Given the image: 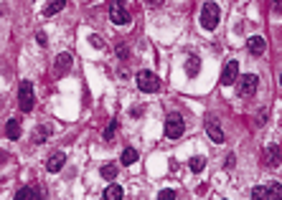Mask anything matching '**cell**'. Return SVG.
Returning a JSON list of instances; mask_svg holds the SVG:
<instances>
[{"mask_svg": "<svg viewBox=\"0 0 282 200\" xmlns=\"http://www.w3.org/2000/svg\"><path fill=\"white\" fill-rule=\"evenodd\" d=\"M33 104H36L33 84L31 81H20V86H18V107H20V112H31Z\"/></svg>", "mask_w": 282, "mask_h": 200, "instance_id": "cell-2", "label": "cell"}, {"mask_svg": "<svg viewBox=\"0 0 282 200\" xmlns=\"http://www.w3.org/2000/svg\"><path fill=\"white\" fill-rule=\"evenodd\" d=\"M252 198H282V185L269 183V185H262V187H254Z\"/></svg>", "mask_w": 282, "mask_h": 200, "instance_id": "cell-7", "label": "cell"}, {"mask_svg": "<svg viewBox=\"0 0 282 200\" xmlns=\"http://www.w3.org/2000/svg\"><path fill=\"white\" fill-rule=\"evenodd\" d=\"M115 129H117V122H109L107 129H105V139H112V137H115Z\"/></svg>", "mask_w": 282, "mask_h": 200, "instance_id": "cell-23", "label": "cell"}, {"mask_svg": "<svg viewBox=\"0 0 282 200\" xmlns=\"http://www.w3.org/2000/svg\"><path fill=\"white\" fill-rule=\"evenodd\" d=\"M275 13H282V0H275Z\"/></svg>", "mask_w": 282, "mask_h": 200, "instance_id": "cell-28", "label": "cell"}, {"mask_svg": "<svg viewBox=\"0 0 282 200\" xmlns=\"http://www.w3.org/2000/svg\"><path fill=\"white\" fill-rule=\"evenodd\" d=\"M138 162V152H135L132 147H127L125 152H122V165H135Z\"/></svg>", "mask_w": 282, "mask_h": 200, "instance_id": "cell-20", "label": "cell"}, {"mask_svg": "<svg viewBox=\"0 0 282 200\" xmlns=\"http://www.w3.org/2000/svg\"><path fill=\"white\" fill-rule=\"evenodd\" d=\"M257 86H259V79H257L254 74H247L244 79H239L236 94H239L242 99H244V96H254V94H257Z\"/></svg>", "mask_w": 282, "mask_h": 200, "instance_id": "cell-5", "label": "cell"}, {"mask_svg": "<svg viewBox=\"0 0 282 200\" xmlns=\"http://www.w3.org/2000/svg\"><path fill=\"white\" fill-rule=\"evenodd\" d=\"M117 172H120V168H117L115 162H109V165H105V168H102V177H105V180H109V183L117 177Z\"/></svg>", "mask_w": 282, "mask_h": 200, "instance_id": "cell-16", "label": "cell"}, {"mask_svg": "<svg viewBox=\"0 0 282 200\" xmlns=\"http://www.w3.org/2000/svg\"><path fill=\"white\" fill-rule=\"evenodd\" d=\"M51 135V127L49 124H43V127H36V132H33V142H43Z\"/></svg>", "mask_w": 282, "mask_h": 200, "instance_id": "cell-18", "label": "cell"}, {"mask_svg": "<svg viewBox=\"0 0 282 200\" xmlns=\"http://www.w3.org/2000/svg\"><path fill=\"white\" fill-rule=\"evenodd\" d=\"M280 84H282V74H280Z\"/></svg>", "mask_w": 282, "mask_h": 200, "instance_id": "cell-29", "label": "cell"}, {"mask_svg": "<svg viewBox=\"0 0 282 200\" xmlns=\"http://www.w3.org/2000/svg\"><path fill=\"white\" fill-rule=\"evenodd\" d=\"M109 18H112V23H117V26H127L130 23V13L125 10V5H122V0H112Z\"/></svg>", "mask_w": 282, "mask_h": 200, "instance_id": "cell-4", "label": "cell"}, {"mask_svg": "<svg viewBox=\"0 0 282 200\" xmlns=\"http://www.w3.org/2000/svg\"><path fill=\"white\" fill-rule=\"evenodd\" d=\"M247 43H249V53H252V56H262V53H264V46H267V43H264L262 36H252Z\"/></svg>", "mask_w": 282, "mask_h": 200, "instance_id": "cell-13", "label": "cell"}, {"mask_svg": "<svg viewBox=\"0 0 282 200\" xmlns=\"http://www.w3.org/2000/svg\"><path fill=\"white\" fill-rule=\"evenodd\" d=\"M145 5H148V8H160L163 0H145Z\"/></svg>", "mask_w": 282, "mask_h": 200, "instance_id": "cell-26", "label": "cell"}, {"mask_svg": "<svg viewBox=\"0 0 282 200\" xmlns=\"http://www.w3.org/2000/svg\"><path fill=\"white\" fill-rule=\"evenodd\" d=\"M158 198H160V200L163 198H176V193L173 190H160V195H158Z\"/></svg>", "mask_w": 282, "mask_h": 200, "instance_id": "cell-27", "label": "cell"}, {"mask_svg": "<svg viewBox=\"0 0 282 200\" xmlns=\"http://www.w3.org/2000/svg\"><path fill=\"white\" fill-rule=\"evenodd\" d=\"M183 129H186V124H183V117H180V114H171L165 119V135L171 139L180 137V135H183Z\"/></svg>", "mask_w": 282, "mask_h": 200, "instance_id": "cell-6", "label": "cell"}, {"mask_svg": "<svg viewBox=\"0 0 282 200\" xmlns=\"http://www.w3.org/2000/svg\"><path fill=\"white\" fill-rule=\"evenodd\" d=\"M206 132H209V137L216 142V144H221L224 142V129L219 127V122H216V117H209L206 119Z\"/></svg>", "mask_w": 282, "mask_h": 200, "instance_id": "cell-10", "label": "cell"}, {"mask_svg": "<svg viewBox=\"0 0 282 200\" xmlns=\"http://www.w3.org/2000/svg\"><path fill=\"white\" fill-rule=\"evenodd\" d=\"M198 69H201L198 56H191V59L186 61V71H188V76H196V74H198Z\"/></svg>", "mask_w": 282, "mask_h": 200, "instance_id": "cell-17", "label": "cell"}, {"mask_svg": "<svg viewBox=\"0 0 282 200\" xmlns=\"http://www.w3.org/2000/svg\"><path fill=\"white\" fill-rule=\"evenodd\" d=\"M236 76H239V63H236V61H227V66H224V74H221V84L224 86L236 84Z\"/></svg>", "mask_w": 282, "mask_h": 200, "instance_id": "cell-8", "label": "cell"}, {"mask_svg": "<svg viewBox=\"0 0 282 200\" xmlns=\"http://www.w3.org/2000/svg\"><path fill=\"white\" fill-rule=\"evenodd\" d=\"M5 135H8L10 139H18V137H20V122H18V119H8Z\"/></svg>", "mask_w": 282, "mask_h": 200, "instance_id": "cell-15", "label": "cell"}, {"mask_svg": "<svg viewBox=\"0 0 282 200\" xmlns=\"http://www.w3.org/2000/svg\"><path fill=\"white\" fill-rule=\"evenodd\" d=\"M135 79H138V89H140V92L155 94L158 89H160V79H158L153 71H140L138 76H135Z\"/></svg>", "mask_w": 282, "mask_h": 200, "instance_id": "cell-3", "label": "cell"}, {"mask_svg": "<svg viewBox=\"0 0 282 200\" xmlns=\"http://www.w3.org/2000/svg\"><path fill=\"white\" fill-rule=\"evenodd\" d=\"M188 168H191V172H201L206 168V160L204 157H191L188 160Z\"/></svg>", "mask_w": 282, "mask_h": 200, "instance_id": "cell-19", "label": "cell"}, {"mask_svg": "<svg viewBox=\"0 0 282 200\" xmlns=\"http://www.w3.org/2000/svg\"><path fill=\"white\" fill-rule=\"evenodd\" d=\"M36 43H38V46H41V48H43V46H46V43H49V38H46V33H41V31H38V33H36Z\"/></svg>", "mask_w": 282, "mask_h": 200, "instance_id": "cell-24", "label": "cell"}, {"mask_svg": "<svg viewBox=\"0 0 282 200\" xmlns=\"http://www.w3.org/2000/svg\"><path fill=\"white\" fill-rule=\"evenodd\" d=\"M221 20V10L216 3H204V8H201V26H204L206 31H213L219 26Z\"/></svg>", "mask_w": 282, "mask_h": 200, "instance_id": "cell-1", "label": "cell"}, {"mask_svg": "<svg viewBox=\"0 0 282 200\" xmlns=\"http://www.w3.org/2000/svg\"><path fill=\"white\" fill-rule=\"evenodd\" d=\"M89 41H92V46H94V48H102V46H105V41L99 38V36H92V38H89Z\"/></svg>", "mask_w": 282, "mask_h": 200, "instance_id": "cell-25", "label": "cell"}, {"mask_svg": "<svg viewBox=\"0 0 282 200\" xmlns=\"http://www.w3.org/2000/svg\"><path fill=\"white\" fill-rule=\"evenodd\" d=\"M262 160H264V165H267V168H277V165H280V160H282V152H280V147H277V144H269V147H264V152H262Z\"/></svg>", "mask_w": 282, "mask_h": 200, "instance_id": "cell-9", "label": "cell"}, {"mask_svg": "<svg viewBox=\"0 0 282 200\" xmlns=\"http://www.w3.org/2000/svg\"><path fill=\"white\" fill-rule=\"evenodd\" d=\"M16 198H41V190H33V187H20V190L16 193Z\"/></svg>", "mask_w": 282, "mask_h": 200, "instance_id": "cell-21", "label": "cell"}, {"mask_svg": "<svg viewBox=\"0 0 282 200\" xmlns=\"http://www.w3.org/2000/svg\"><path fill=\"white\" fill-rule=\"evenodd\" d=\"M66 5V0H49V3L46 5H43V15H56V13H59V10Z\"/></svg>", "mask_w": 282, "mask_h": 200, "instance_id": "cell-14", "label": "cell"}, {"mask_svg": "<svg viewBox=\"0 0 282 200\" xmlns=\"http://www.w3.org/2000/svg\"><path fill=\"white\" fill-rule=\"evenodd\" d=\"M105 198H109V200H117V198H122V187H120V185H109L107 190H105Z\"/></svg>", "mask_w": 282, "mask_h": 200, "instance_id": "cell-22", "label": "cell"}, {"mask_svg": "<svg viewBox=\"0 0 282 200\" xmlns=\"http://www.w3.org/2000/svg\"><path fill=\"white\" fill-rule=\"evenodd\" d=\"M64 162H66V154H64V152H53L51 157L46 160V170H49V172H59V170L64 168Z\"/></svg>", "mask_w": 282, "mask_h": 200, "instance_id": "cell-12", "label": "cell"}, {"mask_svg": "<svg viewBox=\"0 0 282 200\" xmlns=\"http://www.w3.org/2000/svg\"><path fill=\"white\" fill-rule=\"evenodd\" d=\"M69 69H71V56L69 53H59V56H56V63H53V74L64 76V74H69Z\"/></svg>", "mask_w": 282, "mask_h": 200, "instance_id": "cell-11", "label": "cell"}]
</instances>
